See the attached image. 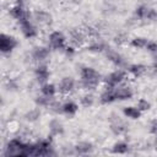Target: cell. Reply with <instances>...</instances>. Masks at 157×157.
Returning a JSON list of instances; mask_svg holds the SVG:
<instances>
[{
	"label": "cell",
	"mask_w": 157,
	"mask_h": 157,
	"mask_svg": "<svg viewBox=\"0 0 157 157\" xmlns=\"http://www.w3.org/2000/svg\"><path fill=\"white\" fill-rule=\"evenodd\" d=\"M99 74L92 67H83L81 70V85L85 90H93L99 83Z\"/></svg>",
	"instance_id": "cell-1"
},
{
	"label": "cell",
	"mask_w": 157,
	"mask_h": 157,
	"mask_svg": "<svg viewBox=\"0 0 157 157\" xmlns=\"http://www.w3.org/2000/svg\"><path fill=\"white\" fill-rule=\"evenodd\" d=\"M16 45H17V42L12 36L4 34V33L1 34V37H0V49H1L2 53L11 52Z\"/></svg>",
	"instance_id": "cell-4"
},
{
	"label": "cell",
	"mask_w": 157,
	"mask_h": 157,
	"mask_svg": "<svg viewBox=\"0 0 157 157\" xmlns=\"http://www.w3.org/2000/svg\"><path fill=\"white\" fill-rule=\"evenodd\" d=\"M114 94L117 99L124 101V99H130L132 97V91L129 87H115Z\"/></svg>",
	"instance_id": "cell-7"
},
{
	"label": "cell",
	"mask_w": 157,
	"mask_h": 157,
	"mask_svg": "<svg viewBox=\"0 0 157 157\" xmlns=\"http://www.w3.org/2000/svg\"><path fill=\"white\" fill-rule=\"evenodd\" d=\"M136 15L140 18H148V20H153L155 17H157V12L153 9H148L147 6H141L137 9Z\"/></svg>",
	"instance_id": "cell-8"
},
{
	"label": "cell",
	"mask_w": 157,
	"mask_h": 157,
	"mask_svg": "<svg viewBox=\"0 0 157 157\" xmlns=\"http://www.w3.org/2000/svg\"><path fill=\"white\" fill-rule=\"evenodd\" d=\"M151 128H152V129H151L152 132H157V121H153V124H152Z\"/></svg>",
	"instance_id": "cell-27"
},
{
	"label": "cell",
	"mask_w": 157,
	"mask_h": 157,
	"mask_svg": "<svg viewBox=\"0 0 157 157\" xmlns=\"http://www.w3.org/2000/svg\"><path fill=\"white\" fill-rule=\"evenodd\" d=\"M50 131L53 135H58V134H61L63 132V125L58 121V120H53L50 123Z\"/></svg>",
	"instance_id": "cell-19"
},
{
	"label": "cell",
	"mask_w": 157,
	"mask_h": 157,
	"mask_svg": "<svg viewBox=\"0 0 157 157\" xmlns=\"http://www.w3.org/2000/svg\"><path fill=\"white\" fill-rule=\"evenodd\" d=\"M36 78L40 83H45L47 80L49 78V70L47 69L45 65H39L36 69Z\"/></svg>",
	"instance_id": "cell-9"
},
{
	"label": "cell",
	"mask_w": 157,
	"mask_h": 157,
	"mask_svg": "<svg viewBox=\"0 0 157 157\" xmlns=\"http://www.w3.org/2000/svg\"><path fill=\"white\" fill-rule=\"evenodd\" d=\"M34 20L42 25H48L50 22V15L44 11H37L34 13Z\"/></svg>",
	"instance_id": "cell-15"
},
{
	"label": "cell",
	"mask_w": 157,
	"mask_h": 157,
	"mask_svg": "<svg viewBox=\"0 0 157 157\" xmlns=\"http://www.w3.org/2000/svg\"><path fill=\"white\" fill-rule=\"evenodd\" d=\"M123 112H124L125 117H128L130 119H139L142 113L137 107H125L123 109Z\"/></svg>",
	"instance_id": "cell-12"
},
{
	"label": "cell",
	"mask_w": 157,
	"mask_h": 157,
	"mask_svg": "<svg viewBox=\"0 0 157 157\" xmlns=\"http://www.w3.org/2000/svg\"><path fill=\"white\" fill-rule=\"evenodd\" d=\"M27 117H28V118H27L28 120L33 121V120H36V119L39 117V112H38L37 109H32V110H31V112L27 114Z\"/></svg>",
	"instance_id": "cell-25"
},
{
	"label": "cell",
	"mask_w": 157,
	"mask_h": 157,
	"mask_svg": "<svg viewBox=\"0 0 157 157\" xmlns=\"http://www.w3.org/2000/svg\"><path fill=\"white\" fill-rule=\"evenodd\" d=\"M11 16L20 21L23 17H27V13H26V11L23 10V7L21 5H16L15 7L11 9Z\"/></svg>",
	"instance_id": "cell-14"
},
{
	"label": "cell",
	"mask_w": 157,
	"mask_h": 157,
	"mask_svg": "<svg viewBox=\"0 0 157 157\" xmlns=\"http://www.w3.org/2000/svg\"><path fill=\"white\" fill-rule=\"evenodd\" d=\"M75 150H76L77 153H82V155H83V153H88V152L92 150V145H91L90 142H86V141L78 142V144L76 145Z\"/></svg>",
	"instance_id": "cell-17"
},
{
	"label": "cell",
	"mask_w": 157,
	"mask_h": 157,
	"mask_svg": "<svg viewBox=\"0 0 157 157\" xmlns=\"http://www.w3.org/2000/svg\"><path fill=\"white\" fill-rule=\"evenodd\" d=\"M40 91H42V94H44V96H47V97H53L54 94H55V92H56V88H55V86L53 85V83H43V86H42V88H40Z\"/></svg>",
	"instance_id": "cell-16"
},
{
	"label": "cell",
	"mask_w": 157,
	"mask_h": 157,
	"mask_svg": "<svg viewBox=\"0 0 157 157\" xmlns=\"http://www.w3.org/2000/svg\"><path fill=\"white\" fill-rule=\"evenodd\" d=\"M129 71L135 76H141L142 74H145L146 67L144 65H141V64H134V65L129 66Z\"/></svg>",
	"instance_id": "cell-18"
},
{
	"label": "cell",
	"mask_w": 157,
	"mask_h": 157,
	"mask_svg": "<svg viewBox=\"0 0 157 157\" xmlns=\"http://www.w3.org/2000/svg\"><path fill=\"white\" fill-rule=\"evenodd\" d=\"M90 49H91V50H93V52H101V50H103V45H102V44L96 43V44L91 45V47H90Z\"/></svg>",
	"instance_id": "cell-26"
},
{
	"label": "cell",
	"mask_w": 157,
	"mask_h": 157,
	"mask_svg": "<svg viewBox=\"0 0 157 157\" xmlns=\"http://www.w3.org/2000/svg\"><path fill=\"white\" fill-rule=\"evenodd\" d=\"M146 48H147V50H150V52H152V53H157V42H156V40L147 42Z\"/></svg>",
	"instance_id": "cell-24"
},
{
	"label": "cell",
	"mask_w": 157,
	"mask_h": 157,
	"mask_svg": "<svg viewBox=\"0 0 157 157\" xmlns=\"http://www.w3.org/2000/svg\"><path fill=\"white\" fill-rule=\"evenodd\" d=\"M128 145L125 144V142H117V144H114V146H113V152L114 153H125L126 151H128Z\"/></svg>",
	"instance_id": "cell-20"
},
{
	"label": "cell",
	"mask_w": 157,
	"mask_h": 157,
	"mask_svg": "<svg viewBox=\"0 0 157 157\" xmlns=\"http://www.w3.org/2000/svg\"><path fill=\"white\" fill-rule=\"evenodd\" d=\"M147 39L146 38H135V39H132V42H131V44L134 45V47H137V48H146V45H147Z\"/></svg>",
	"instance_id": "cell-21"
},
{
	"label": "cell",
	"mask_w": 157,
	"mask_h": 157,
	"mask_svg": "<svg viewBox=\"0 0 157 157\" xmlns=\"http://www.w3.org/2000/svg\"><path fill=\"white\" fill-rule=\"evenodd\" d=\"M77 104L72 101H69L66 103L63 104V108H61V113L64 114H67V115H74L76 112H77Z\"/></svg>",
	"instance_id": "cell-11"
},
{
	"label": "cell",
	"mask_w": 157,
	"mask_h": 157,
	"mask_svg": "<svg viewBox=\"0 0 157 157\" xmlns=\"http://www.w3.org/2000/svg\"><path fill=\"white\" fill-rule=\"evenodd\" d=\"M18 22L21 25V31H22V33H23L25 37L32 38V37H36L37 36V29H36L34 25L28 20V17H23Z\"/></svg>",
	"instance_id": "cell-3"
},
{
	"label": "cell",
	"mask_w": 157,
	"mask_h": 157,
	"mask_svg": "<svg viewBox=\"0 0 157 157\" xmlns=\"http://www.w3.org/2000/svg\"><path fill=\"white\" fill-rule=\"evenodd\" d=\"M136 107L141 110V112H145V110H148L150 109V103L146 101V99H144V98H141V99H139L137 101V104H136Z\"/></svg>",
	"instance_id": "cell-22"
},
{
	"label": "cell",
	"mask_w": 157,
	"mask_h": 157,
	"mask_svg": "<svg viewBox=\"0 0 157 157\" xmlns=\"http://www.w3.org/2000/svg\"><path fill=\"white\" fill-rule=\"evenodd\" d=\"M117 98H115V94H114V88H105V91L101 94L99 97V101L101 103L103 104H108V103H112L114 102Z\"/></svg>",
	"instance_id": "cell-10"
},
{
	"label": "cell",
	"mask_w": 157,
	"mask_h": 157,
	"mask_svg": "<svg viewBox=\"0 0 157 157\" xmlns=\"http://www.w3.org/2000/svg\"><path fill=\"white\" fill-rule=\"evenodd\" d=\"M64 44H65V37L61 32L55 31L49 34V45L53 49H61L64 48Z\"/></svg>",
	"instance_id": "cell-5"
},
{
	"label": "cell",
	"mask_w": 157,
	"mask_h": 157,
	"mask_svg": "<svg viewBox=\"0 0 157 157\" xmlns=\"http://www.w3.org/2000/svg\"><path fill=\"white\" fill-rule=\"evenodd\" d=\"M153 69L157 71V58L155 59V63H153Z\"/></svg>",
	"instance_id": "cell-28"
},
{
	"label": "cell",
	"mask_w": 157,
	"mask_h": 157,
	"mask_svg": "<svg viewBox=\"0 0 157 157\" xmlns=\"http://www.w3.org/2000/svg\"><path fill=\"white\" fill-rule=\"evenodd\" d=\"M125 78V72L123 70H117L112 74H109L105 77V83H107V88H115L118 85H120Z\"/></svg>",
	"instance_id": "cell-2"
},
{
	"label": "cell",
	"mask_w": 157,
	"mask_h": 157,
	"mask_svg": "<svg viewBox=\"0 0 157 157\" xmlns=\"http://www.w3.org/2000/svg\"><path fill=\"white\" fill-rule=\"evenodd\" d=\"M81 103H82V105H85V107L92 105V103H93V96H92L91 93H87L86 96H83V97L81 98Z\"/></svg>",
	"instance_id": "cell-23"
},
{
	"label": "cell",
	"mask_w": 157,
	"mask_h": 157,
	"mask_svg": "<svg viewBox=\"0 0 157 157\" xmlns=\"http://www.w3.org/2000/svg\"><path fill=\"white\" fill-rule=\"evenodd\" d=\"M48 54H49V50H48L47 48H44V47H37V48L33 50V58H34L36 60H39V61L47 59Z\"/></svg>",
	"instance_id": "cell-13"
},
{
	"label": "cell",
	"mask_w": 157,
	"mask_h": 157,
	"mask_svg": "<svg viewBox=\"0 0 157 157\" xmlns=\"http://www.w3.org/2000/svg\"><path fill=\"white\" fill-rule=\"evenodd\" d=\"M75 88V81L72 77H64L60 80L58 85V90L61 93H69Z\"/></svg>",
	"instance_id": "cell-6"
}]
</instances>
